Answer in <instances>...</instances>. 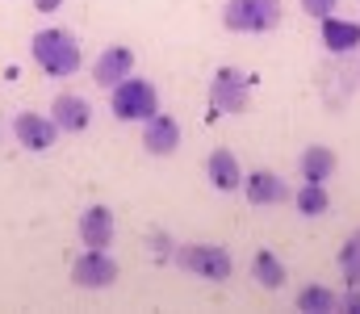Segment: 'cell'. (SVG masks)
<instances>
[{
  "instance_id": "obj_9",
  "label": "cell",
  "mask_w": 360,
  "mask_h": 314,
  "mask_svg": "<svg viewBox=\"0 0 360 314\" xmlns=\"http://www.w3.org/2000/svg\"><path fill=\"white\" fill-rule=\"evenodd\" d=\"M130 72H134V51L122 46V42L105 46V51L96 55V63H92V80H96V89H105V93H109L113 84H122Z\"/></svg>"
},
{
  "instance_id": "obj_10",
  "label": "cell",
  "mask_w": 360,
  "mask_h": 314,
  "mask_svg": "<svg viewBox=\"0 0 360 314\" xmlns=\"http://www.w3.org/2000/svg\"><path fill=\"white\" fill-rule=\"evenodd\" d=\"M180 147V122L172 113H151L147 122H143V151L147 155H172Z\"/></svg>"
},
{
  "instance_id": "obj_14",
  "label": "cell",
  "mask_w": 360,
  "mask_h": 314,
  "mask_svg": "<svg viewBox=\"0 0 360 314\" xmlns=\"http://www.w3.org/2000/svg\"><path fill=\"white\" fill-rule=\"evenodd\" d=\"M205 172H210V185H214L218 193H235V189L243 185V168H239L235 151H226V147L210 151V159H205Z\"/></svg>"
},
{
  "instance_id": "obj_18",
  "label": "cell",
  "mask_w": 360,
  "mask_h": 314,
  "mask_svg": "<svg viewBox=\"0 0 360 314\" xmlns=\"http://www.w3.org/2000/svg\"><path fill=\"white\" fill-rule=\"evenodd\" d=\"M252 277H256L260 289H281V285H285V264H281V256H276V251H256V256H252Z\"/></svg>"
},
{
  "instance_id": "obj_15",
  "label": "cell",
  "mask_w": 360,
  "mask_h": 314,
  "mask_svg": "<svg viewBox=\"0 0 360 314\" xmlns=\"http://www.w3.org/2000/svg\"><path fill=\"white\" fill-rule=\"evenodd\" d=\"M113 209L105 206H89L80 214V239L89 243V247H109L113 243Z\"/></svg>"
},
{
  "instance_id": "obj_22",
  "label": "cell",
  "mask_w": 360,
  "mask_h": 314,
  "mask_svg": "<svg viewBox=\"0 0 360 314\" xmlns=\"http://www.w3.org/2000/svg\"><path fill=\"white\" fill-rule=\"evenodd\" d=\"M34 8L38 13H55V8H63V0H34Z\"/></svg>"
},
{
  "instance_id": "obj_6",
  "label": "cell",
  "mask_w": 360,
  "mask_h": 314,
  "mask_svg": "<svg viewBox=\"0 0 360 314\" xmlns=\"http://www.w3.org/2000/svg\"><path fill=\"white\" fill-rule=\"evenodd\" d=\"M13 138H17L25 151H51V147L59 143V126H55L51 113H34V109H25V113L13 117Z\"/></svg>"
},
{
  "instance_id": "obj_7",
  "label": "cell",
  "mask_w": 360,
  "mask_h": 314,
  "mask_svg": "<svg viewBox=\"0 0 360 314\" xmlns=\"http://www.w3.org/2000/svg\"><path fill=\"white\" fill-rule=\"evenodd\" d=\"M72 281L80 289H109L117 281V260L105 247H89L76 264H72Z\"/></svg>"
},
{
  "instance_id": "obj_23",
  "label": "cell",
  "mask_w": 360,
  "mask_h": 314,
  "mask_svg": "<svg viewBox=\"0 0 360 314\" xmlns=\"http://www.w3.org/2000/svg\"><path fill=\"white\" fill-rule=\"evenodd\" d=\"M356 76H360V72H356Z\"/></svg>"
},
{
  "instance_id": "obj_19",
  "label": "cell",
  "mask_w": 360,
  "mask_h": 314,
  "mask_svg": "<svg viewBox=\"0 0 360 314\" xmlns=\"http://www.w3.org/2000/svg\"><path fill=\"white\" fill-rule=\"evenodd\" d=\"M340 273H344L348 285H360V226L344 239V247H340Z\"/></svg>"
},
{
  "instance_id": "obj_2",
  "label": "cell",
  "mask_w": 360,
  "mask_h": 314,
  "mask_svg": "<svg viewBox=\"0 0 360 314\" xmlns=\"http://www.w3.org/2000/svg\"><path fill=\"white\" fill-rule=\"evenodd\" d=\"M172 264L184 268V273H193V277H201V281H214V285L231 281V273H235L231 251L218 247V243H180L172 251Z\"/></svg>"
},
{
  "instance_id": "obj_3",
  "label": "cell",
  "mask_w": 360,
  "mask_h": 314,
  "mask_svg": "<svg viewBox=\"0 0 360 314\" xmlns=\"http://www.w3.org/2000/svg\"><path fill=\"white\" fill-rule=\"evenodd\" d=\"M109 109H113L117 122H147L160 109V89L151 80H143V76L130 72L122 84L109 89Z\"/></svg>"
},
{
  "instance_id": "obj_20",
  "label": "cell",
  "mask_w": 360,
  "mask_h": 314,
  "mask_svg": "<svg viewBox=\"0 0 360 314\" xmlns=\"http://www.w3.org/2000/svg\"><path fill=\"white\" fill-rule=\"evenodd\" d=\"M302 8H306L310 17H319V21H323V17H331V13L340 8V0H302Z\"/></svg>"
},
{
  "instance_id": "obj_5",
  "label": "cell",
  "mask_w": 360,
  "mask_h": 314,
  "mask_svg": "<svg viewBox=\"0 0 360 314\" xmlns=\"http://www.w3.org/2000/svg\"><path fill=\"white\" fill-rule=\"evenodd\" d=\"M252 101V76L243 67H218L210 80V109L214 113H243Z\"/></svg>"
},
{
  "instance_id": "obj_13",
  "label": "cell",
  "mask_w": 360,
  "mask_h": 314,
  "mask_svg": "<svg viewBox=\"0 0 360 314\" xmlns=\"http://www.w3.org/2000/svg\"><path fill=\"white\" fill-rule=\"evenodd\" d=\"M319 38L331 55H352V51H360V21H344V17L331 13V17H323Z\"/></svg>"
},
{
  "instance_id": "obj_8",
  "label": "cell",
  "mask_w": 360,
  "mask_h": 314,
  "mask_svg": "<svg viewBox=\"0 0 360 314\" xmlns=\"http://www.w3.org/2000/svg\"><path fill=\"white\" fill-rule=\"evenodd\" d=\"M243 197L252 202V206H281V202H289L293 193H289V185H285V176H276L272 168H256V172H243Z\"/></svg>"
},
{
  "instance_id": "obj_12",
  "label": "cell",
  "mask_w": 360,
  "mask_h": 314,
  "mask_svg": "<svg viewBox=\"0 0 360 314\" xmlns=\"http://www.w3.org/2000/svg\"><path fill=\"white\" fill-rule=\"evenodd\" d=\"M335 168H340V155H335L331 147H323V143H310V147L297 155V172H302V181L327 185V181L335 176Z\"/></svg>"
},
{
  "instance_id": "obj_11",
  "label": "cell",
  "mask_w": 360,
  "mask_h": 314,
  "mask_svg": "<svg viewBox=\"0 0 360 314\" xmlns=\"http://www.w3.org/2000/svg\"><path fill=\"white\" fill-rule=\"evenodd\" d=\"M51 117H55L59 134H80L92 122V105L84 101L80 93H59V97L51 101Z\"/></svg>"
},
{
  "instance_id": "obj_4",
  "label": "cell",
  "mask_w": 360,
  "mask_h": 314,
  "mask_svg": "<svg viewBox=\"0 0 360 314\" xmlns=\"http://www.w3.org/2000/svg\"><path fill=\"white\" fill-rule=\"evenodd\" d=\"M285 0H226L222 4V25L231 34H269L281 25Z\"/></svg>"
},
{
  "instance_id": "obj_21",
  "label": "cell",
  "mask_w": 360,
  "mask_h": 314,
  "mask_svg": "<svg viewBox=\"0 0 360 314\" xmlns=\"http://www.w3.org/2000/svg\"><path fill=\"white\" fill-rule=\"evenodd\" d=\"M340 310L360 314V285H348V289H344V298H340Z\"/></svg>"
},
{
  "instance_id": "obj_16",
  "label": "cell",
  "mask_w": 360,
  "mask_h": 314,
  "mask_svg": "<svg viewBox=\"0 0 360 314\" xmlns=\"http://www.w3.org/2000/svg\"><path fill=\"white\" fill-rule=\"evenodd\" d=\"M293 306L302 314H331V310H340V294L327 289V285H302Z\"/></svg>"
},
{
  "instance_id": "obj_1",
  "label": "cell",
  "mask_w": 360,
  "mask_h": 314,
  "mask_svg": "<svg viewBox=\"0 0 360 314\" xmlns=\"http://www.w3.org/2000/svg\"><path fill=\"white\" fill-rule=\"evenodd\" d=\"M30 55H34V63L51 76V80H68V76H76L80 72V63H84V42L72 34V30H38L34 38H30Z\"/></svg>"
},
{
  "instance_id": "obj_17",
  "label": "cell",
  "mask_w": 360,
  "mask_h": 314,
  "mask_svg": "<svg viewBox=\"0 0 360 314\" xmlns=\"http://www.w3.org/2000/svg\"><path fill=\"white\" fill-rule=\"evenodd\" d=\"M293 206H297V214H306V218H323L331 209V193H327V185L302 181V189L293 193Z\"/></svg>"
}]
</instances>
